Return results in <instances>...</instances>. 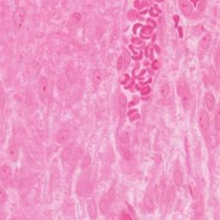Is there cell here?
<instances>
[{"label":"cell","mask_w":220,"mask_h":220,"mask_svg":"<svg viewBox=\"0 0 220 220\" xmlns=\"http://www.w3.org/2000/svg\"><path fill=\"white\" fill-rule=\"evenodd\" d=\"M39 95L44 102H47L51 96V85L47 78L42 77L39 81Z\"/></svg>","instance_id":"obj_1"},{"label":"cell","mask_w":220,"mask_h":220,"mask_svg":"<svg viewBox=\"0 0 220 220\" xmlns=\"http://www.w3.org/2000/svg\"><path fill=\"white\" fill-rule=\"evenodd\" d=\"M26 10L23 7H18L13 13V23L16 28L21 29L23 28L25 20H26Z\"/></svg>","instance_id":"obj_2"},{"label":"cell","mask_w":220,"mask_h":220,"mask_svg":"<svg viewBox=\"0 0 220 220\" xmlns=\"http://www.w3.org/2000/svg\"><path fill=\"white\" fill-rule=\"evenodd\" d=\"M180 93L182 96V103L184 109L185 111H189L193 106V102L192 94L185 87L182 88V90H180Z\"/></svg>","instance_id":"obj_3"},{"label":"cell","mask_w":220,"mask_h":220,"mask_svg":"<svg viewBox=\"0 0 220 220\" xmlns=\"http://www.w3.org/2000/svg\"><path fill=\"white\" fill-rule=\"evenodd\" d=\"M199 126L203 134L207 133L210 126V120L209 115L206 112L201 111L199 114Z\"/></svg>","instance_id":"obj_4"},{"label":"cell","mask_w":220,"mask_h":220,"mask_svg":"<svg viewBox=\"0 0 220 220\" xmlns=\"http://www.w3.org/2000/svg\"><path fill=\"white\" fill-rule=\"evenodd\" d=\"M71 137V133L68 129H61L58 132L56 135V140L59 144L66 142Z\"/></svg>","instance_id":"obj_5"},{"label":"cell","mask_w":220,"mask_h":220,"mask_svg":"<svg viewBox=\"0 0 220 220\" xmlns=\"http://www.w3.org/2000/svg\"><path fill=\"white\" fill-rule=\"evenodd\" d=\"M211 40H212V36L210 34H206L204 36L201 38L200 41V48L201 51H206L210 47L211 45Z\"/></svg>","instance_id":"obj_6"},{"label":"cell","mask_w":220,"mask_h":220,"mask_svg":"<svg viewBox=\"0 0 220 220\" xmlns=\"http://www.w3.org/2000/svg\"><path fill=\"white\" fill-rule=\"evenodd\" d=\"M205 101H206V105L207 109L210 111H213L215 109V98L212 93L208 92L205 96Z\"/></svg>","instance_id":"obj_7"},{"label":"cell","mask_w":220,"mask_h":220,"mask_svg":"<svg viewBox=\"0 0 220 220\" xmlns=\"http://www.w3.org/2000/svg\"><path fill=\"white\" fill-rule=\"evenodd\" d=\"M179 4H180L182 11L183 12V14L185 16H190L192 14V12H193V6H192V4L188 1H180Z\"/></svg>","instance_id":"obj_8"},{"label":"cell","mask_w":220,"mask_h":220,"mask_svg":"<svg viewBox=\"0 0 220 220\" xmlns=\"http://www.w3.org/2000/svg\"><path fill=\"white\" fill-rule=\"evenodd\" d=\"M206 141H207V144L208 146L211 147V148H216V147L219 146V136L215 133H212V134H209L206 138Z\"/></svg>","instance_id":"obj_9"},{"label":"cell","mask_w":220,"mask_h":220,"mask_svg":"<svg viewBox=\"0 0 220 220\" xmlns=\"http://www.w3.org/2000/svg\"><path fill=\"white\" fill-rule=\"evenodd\" d=\"M11 176V169L7 165H2L0 169V177L2 181H6Z\"/></svg>","instance_id":"obj_10"},{"label":"cell","mask_w":220,"mask_h":220,"mask_svg":"<svg viewBox=\"0 0 220 220\" xmlns=\"http://www.w3.org/2000/svg\"><path fill=\"white\" fill-rule=\"evenodd\" d=\"M88 212L89 216L91 219H95L97 216V211H96V204L94 200H91L88 203Z\"/></svg>","instance_id":"obj_11"},{"label":"cell","mask_w":220,"mask_h":220,"mask_svg":"<svg viewBox=\"0 0 220 220\" xmlns=\"http://www.w3.org/2000/svg\"><path fill=\"white\" fill-rule=\"evenodd\" d=\"M126 99L124 95H120V117L123 120L126 116Z\"/></svg>","instance_id":"obj_12"},{"label":"cell","mask_w":220,"mask_h":220,"mask_svg":"<svg viewBox=\"0 0 220 220\" xmlns=\"http://www.w3.org/2000/svg\"><path fill=\"white\" fill-rule=\"evenodd\" d=\"M173 179H174L175 183L176 184L177 186H179V187L182 186V184L183 182V176H182V173L180 169H176L174 171Z\"/></svg>","instance_id":"obj_13"},{"label":"cell","mask_w":220,"mask_h":220,"mask_svg":"<svg viewBox=\"0 0 220 220\" xmlns=\"http://www.w3.org/2000/svg\"><path fill=\"white\" fill-rule=\"evenodd\" d=\"M144 205H145V207L150 212L154 209V203H153L152 198L148 193L144 198Z\"/></svg>","instance_id":"obj_14"},{"label":"cell","mask_w":220,"mask_h":220,"mask_svg":"<svg viewBox=\"0 0 220 220\" xmlns=\"http://www.w3.org/2000/svg\"><path fill=\"white\" fill-rule=\"evenodd\" d=\"M92 80H93V83L95 85H98L102 80V73L101 72L100 70H95L93 72L92 76Z\"/></svg>","instance_id":"obj_15"},{"label":"cell","mask_w":220,"mask_h":220,"mask_svg":"<svg viewBox=\"0 0 220 220\" xmlns=\"http://www.w3.org/2000/svg\"><path fill=\"white\" fill-rule=\"evenodd\" d=\"M8 155L10 157L11 160H16L18 157V150L16 149V147L12 146L8 149Z\"/></svg>","instance_id":"obj_16"},{"label":"cell","mask_w":220,"mask_h":220,"mask_svg":"<svg viewBox=\"0 0 220 220\" xmlns=\"http://www.w3.org/2000/svg\"><path fill=\"white\" fill-rule=\"evenodd\" d=\"M121 156H122V157L125 159V160H126V161H130L131 159H132V153H131V151H130V150L128 149V148H126V147H123L122 149H121Z\"/></svg>","instance_id":"obj_17"},{"label":"cell","mask_w":220,"mask_h":220,"mask_svg":"<svg viewBox=\"0 0 220 220\" xmlns=\"http://www.w3.org/2000/svg\"><path fill=\"white\" fill-rule=\"evenodd\" d=\"M170 92V89L169 87L168 84H163L160 87V90H159V93L160 95L163 96V97H166Z\"/></svg>","instance_id":"obj_18"},{"label":"cell","mask_w":220,"mask_h":220,"mask_svg":"<svg viewBox=\"0 0 220 220\" xmlns=\"http://www.w3.org/2000/svg\"><path fill=\"white\" fill-rule=\"evenodd\" d=\"M215 123H216V128L219 131L220 128V109L219 107L217 108L215 113Z\"/></svg>","instance_id":"obj_19"},{"label":"cell","mask_w":220,"mask_h":220,"mask_svg":"<svg viewBox=\"0 0 220 220\" xmlns=\"http://www.w3.org/2000/svg\"><path fill=\"white\" fill-rule=\"evenodd\" d=\"M124 63H125V58H124L122 55H120V56L118 58L117 62H116V67H117V70H118V71H120V70L122 69V67H123V66H124Z\"/></svg>","instance_id":"obj_20"},{"label":"cell","mask_w":220,"mask_h":220,"mask_svg":"<svg viewBox=\"0 0 220 220\" xmlns=\"http://www.w3.org/2000/svg\"><path fill=\"white\" fill-rule=\"evenodd\" d=\"M100 206H101V210L103 213H105L107 211H108V208H109V204H108V201L105 198H103L102 200H101V203H100Z\"/></svg>","instance_id":"obj_21"},{"label":"cell","mask_w":220,"mask_h":220,"mask_svg":"<svg viewBox=\"0 0 220 220\" xmlns=\"http://www.w3.org/2000/svg\"><path fill=\"white\" fill-rule=\"evenodd\" d=\"M120 140L123 145H127L129 143V136L126 133H123L120 136Z\"/></svg>","instance_id":"obj_22"},{"label":"cell","mask_w":220,"mask_h":220,"mask_svg":"<svg viewBox=\"0 0 220 220\" xmlns=\"http://www.w3.org/2000/svg\"><path fill=\"white\" fill-rule=\"evenodd\" d=\"M189 190H190V193H191V195L192 197L194 199V200H197L198 197H199V193H198V191L196 189V187L193 185H190L189 186Z\"/></svg>","instance_id":"obj_23"},{"label":"cell","mask_w":220,"mask_h":220,"mask_svg":"<svg viewBox=\"0 0 220 220\" xmlns=\"http://www.w3.org/2000/svg\"><path fill=\"white\" fill-rule=\"evenodd\" d=\"M138 17V13L135 10H130L127 13V18L129 20H135Z\"/></svg>","instance_id":"obj_24"},{"label":"cell","mask_w":220,"mask_h":220,"mask_svg":"<svg viewBox=\"0 0 220 220\" xmlns=\"http://www.w3.org/2000/svg\"><path fill=\"white\" fill-rule=\"evenodd\" d=\"M206 8V2L204 0H201L198 3V5H197V10L198 12H202Z\"/></svg>","instance_id":"obj_25"},{"label":"cell","mask_w":220,"mask_h":220,"mask_svg":"<svg viewBox=\"0 0 220 220\" xmlns=\"http://www.w3.org/2000/svg\"><path fill=\"white\" fill-rule=\"evenodd\" d=\"M7 200V194L5 193V191L3 190V188H1L0 189V201L1 203H4V201Z\"/></svg>","instance_id":"obj_26"},{"label":"cell","mask_w":220,"mask_h":220,"mask_svg":"<svg viewBox=\"0 0 220 220\" xmlns=\"http://www.w3.org/2000/svg\"><path fill=\"white\" fill-rule=\"evenodd\" d=\"M150 13L152 16H159V13H160V10L158 8L156 7H152L150 10Z\"/></svg>","instance_id":"obj_27"},{"label":"cell","mask_w":220,"mask_h":220,"mask_svg":"<svg viewBox=\"0 0 220 220\" xmlns=\"http://www.w3.org/2000/svg\"><path fill=\"white\" fill-rule=\"evenodd\" d=\"M145 5H146V3L143 1H136V2H134V6L137 9H139V10H141L142 8H144Z\"/></svg>","instance_id":"obj_28"},{"label":"cell","mask_w":220,"mask_h":220,"mask_svg":"<svg viewBox=\"0 0 220 220\" xmlns=\"http://www.w3.org/2000/svg\"><path fill=\"white\" fill-rule=\"evenodd\" d=\"M150 33H151V29L146 27V28H145V29H142L141 35L143 36L144 34H146V35H147V36H150Z\"/></svg>","instance_id":"obj_29"},{"label":"cell","mask_w":220,"mask_h":220,"mask_svg":"<svg viewBox=\"0 0 220 220\" xmlns=\"http://www.w3.org/2000/svg\"><path fill=\"white\" fill-rule=\"evenodd\" d=\"M113 196H114V191H113V189H111V190H109V195H108V199H109V201H113Z\"/></svg>","instance_id":"obj_30"},{"label":"cell","mask_w":220,"mask_h":220,"mask_svg":"<svg viewBox=\"0 0 220 220\" xmlns=\"http://www.w3.org/2000/svg\"><path fill=\"white\" fill-rule=\"evenodd\" d=\"M128 80H129V77H128V75L125 74V75H124V77H122V79H120V83H121L122 84H125V83H126L128 82Z\"/></svg>","instance_id":"obj_31"},{"label":"cell","mask_w":220,"mask_h":220,"mask_svg":"<svg viewBox=\"0 0 220 220\" xmlns=\"http://www.w3.org/2000/svg\"><path fill=\"white\" fill-rule=\"evenodd\" d=\"M72 18H73L75 21L78 22V21H80V20H81V15H80L78 12H77V13H73V15H72Z\"/></svg>","instance_id":"obj_32"},{"label":"cell","mask_w":220,"mask_h":220,"mask_svg":"<svg viewBox=\"0 0 220 220\" xmlns=\"http://www.w3.org/2000/svg\"><path fill=\"white\" fill-rule=\"evenodd\" d=\"M150 88H149V87H146V88H144V89L141 90V94H142V95H147V94L150 93Z\"/></svg>","instance_id":"obj_33"},{"label":"cell","mask_w":220,"mask_h":220,"mask_svg":"<svg viewBox=\"0 0 220 220\" xmlns=\"http://www.w3.org/2000/svg\"><path fill=\"white\" fill-rule=\"evenodd\" d=\"M158 66H159V63H158V61H157V60H155V61L152 63V67H153L155 70H156V69H158Z\"/></svg>","instance_id":"obj_34"},{"label":"cell","mask_w":220,"mask_h":220,"mask_svg":"<svg viewBox=\"0 0 220 220\" xmlns=\"http://www.w3.org/2000/svg\"><path fill=\"white\" fill-rule=\"evenodd\" d=\"M121 219H132V217L130 216V215H128V214H123L122 216H121Z\"/></svg>","instance_id":"obj_35"},{"label":"cell","mask_w":220,"mask_h":220,"mask_svg":"<svg viewBox=\"0 0 220 220\" xmlns=\"http://www.w3.org/2000/svg\"><path fill=\"white\" fill-rule=\"evenodd\" d=\"M133 43H135V44H140L141 43V40H139V39H133Z\"/></svg>","instance_id":"obj_36"}]
</instances>
